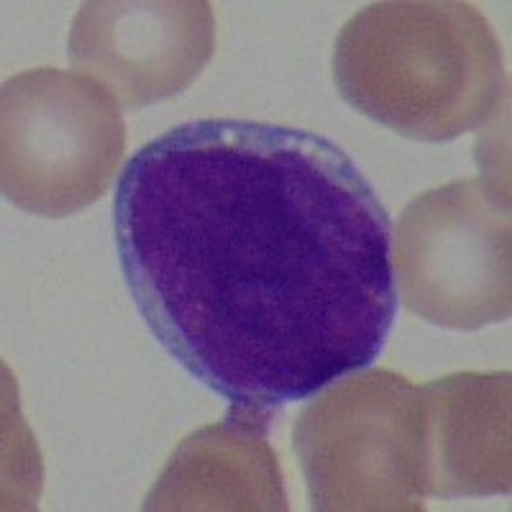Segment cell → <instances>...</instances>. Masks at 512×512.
I'll use <instances>...</instances> for the list:
<instances>
[{
  "mask_svg": "<svg viewBox=\"0 0 512 512\" xmlns=\"http://www.w3.org/2000/svg\"><path fill=\"white\" fill-rule=\"evenodd\" d=\"M118 264L159 346L231 405L313 400L384 354L392 223L326 136L200 118L141 146L113 198Z\"/></svg>",
  "mask_w": 512,
  "mask_h": 512,
  "instance_id": "6da1fadb",
  "label": "cell"
},
{
  "mask_svg": "<svg viewBox=\"0 0 512 512\" xmlns=\"http://www.w3.org/2000/svg\"><path fill=\"white\" fill-rule=\"evenodd\" d=\"M333 80L351 108L418 141L487 126L507 93L495 31L459 0H384L356 13L336 39Z\"/></svg>",
  "mask_w": 512,
  "mask_h": 512,
  "instance_id": "7a4b0ae2",
  "label": "cell"
},
{
  "mask_svg": "<svg viewBox=\"0 0 512 512\" xmlns=\"http://www.w3.org/2000/svg\"><path fill=\"white\" fill-rule=\"evenodd\" d=\"M3 195L26 213L64 218L111 187L126 154L116 95L82 72H21L0 98Z\"/></svg>",
  "mask_w": 512,
  "mask_h": 512,
  "instance_id": "3957f363",
  "label": "cell"
},
{
  "mask_svg": "<svg viewBox=\"0 0 512 512\" xmlns=\"http://www.w3.org/2000/svg\"><path fill=\"white\" fill-rule=\"evenodd\" d=\"M313 510H423L420 387L372 369L308 402L292 428Z\"/></svg>",
  "mask_w": 512,
  "mask_h": 512,
  "instance_id": "277c9868",
  "label": "cell"
},
{
  "mask_svg": "<svg viewBox=\"0 0 512 512\" xmlns=\"http://www.w3.org/2000/svg\"><path fill=\"white\" fill-rule=\"evenodd\" d=\"M395 280L410 313L451 331L510 318V198L492 177L410 200L397 221Z\"/></svg>",
  "mask_w": 512,
  "mask_h": 512,
  "instance_id": "5b68a950",
  "label": "cell"
},
{
  "mask_svg": "<svg viewBox=\"0 0 512 512\" xmlns=\"http://www.w3.org/2000/svg\"><path fill=\"white\" fill-rule=\"evenodd\" d=\"M216 49L208 3H85L70 34V62L126 108L182 93Z\"/></svg>",
  "mask_w": 512,
  "mask_h": 512,
  "instance_id": "8992f818",
  "label": "cell"
},
{
  "mask_svg": "<svg viewBox=\"0 0 512 512\" xmlns=\"http://www.w3.org/2000/svg\"><path fill=\"white\" fill-rule=\"evenodd\" d=\"M425 497L510 492V372L451 374L420 387Z\"/></svg>",
  "mask_w": 512,
  "mask_h": 512,
  "instance_id": "52a82bcc",
  "label": "cell"
},
{
  "mask_svg": "<svg viewBox=\"0 0 512 512\" xmlns=\"http://www.w3.org/2000/svg\"><path fill=\"white\" fill-rule=\"evenodd\" d=\"M272 413L231 405L221 423L185 438L144 510H287L280 459L267 438Z\"/></svg>",
  "mask_w": 512,
  "mask_h": 512,
  "instance_id": "ba28073f",
  "label": "cell"
}]
</instances>
